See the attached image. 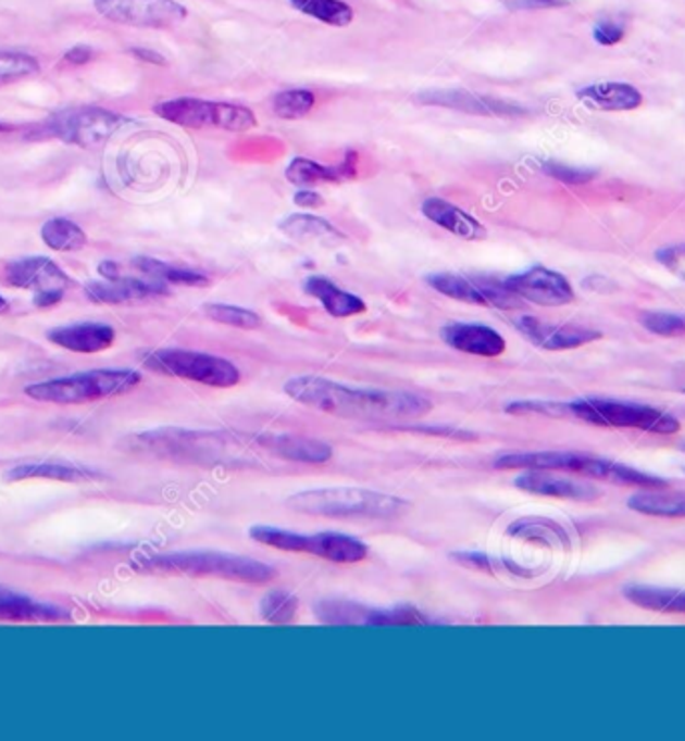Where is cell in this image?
I'll use <instances>...</instances> for the list:
<instances>
[{"mask_svg":"<svg viewBox=\"0 0 685 741\" xmlns=\"http://www.w3.org/2000/svg\"><path fill=\"white\" fill-rule=\"evenodd\" d=\"M532 2H535V4H551V2H556V0H532Z\"/></svg>","mask_w":685,"mask_h":741,"instance_id":"c3c4849f","label":"cell"},{"mask_svg":"<svg viewBox=\"0 0 685 741\" xmlns=\"http://www.w3.org/2000/svg\"><path fill=\"white\" fill-rule=\"evenodd\" d=\"M147 365L151 369L165 373L171 377L187 379L195 384L228 389L241 381V370L228 359L216 357L201 351L189 349H161L154 351L147 359Z\"/></svg>","mask_w":685,"mask_h":741,"instance_id":"ba28073f","label":"cell"},{"mask_svg":"<svg viewBox=\"0 0 685 741\" xmlns=\"http://www.w3.org/2000/svg\"><path fill=\"white\" fill-rule=\"evenodd\" d=\"M627 507L651 517H685V493H661V489H644L630 498Z\"/></svg>","mask_w":685,"mask_h":741,"instance_id":"1f68e13d","label":"cell"},{"mask_svg":"<svg viewBox=\"0 0 685 741\" xmlns=\"http://www.w3.org/2000/svg\"><path fill=\"white\" fill-rule=\"evenodd\" d=\"M441 335L447 346L477 357H499L508 347L499 332L477 323H451L445 325Z\"/></svg>","mask_w":685,"mask_h":741,"instance_id":"e0dca14e","label":"cell"},{"mask_svg":"<svg viewBox=\"0 0 685 741\" xmlns=\"http://www.w3.org/2000/svg\"><path fill=\"white\" fill-rule=\"evenodd\" d=\"M658 261L670 273H673L677 279H682L685 282V244L661 249L660 253H658Z\"/></svg>","mask_w":685,"mask_h":741,"instance_id":"b9f144b4","label":"cell"},{"mask_svg":"<svg viewBox=\"0 0 685 741\" xmlns=\"http://www.w3.org/2000/svg\"><path fill=\"white\" fill-rule=\"evenodd\" d=\"M37 59L25 52L0 51V85H11L38 73Z\"/></svg>","mask_w":685,"mask_h":741,"instance_id":"74e56055","label":"cell"},{"mask_svg":"<svg viewBox=\"0 0 685 741\" xmlns=\"http://www.w3.org/2000/svg\"><path fill=\"white\" fill-rule=\"evenodd\" d=\"M71 617L61 607L49 603L30 600L23 593L0 588V621H18V624H49V621H68Z\"/></svg>","mask_w":685,"mask_h":741,"instance_id":"d4e9b609","label":"cell"},{"mask_svg":"<svg viewBox=\"0 0 685 741\" xmlns=\"http://www.w3.org/2000/svg\"><path fill=\"white\" fill-rule=\"evenodd\" d=\"M421 211L432 223L439 225L441 229L449 230L451 235H456L459 239L477 241V239H483L487 235V230H485V227H483L477 218L471 217L470 213L461 211L459 206L451 205L445 199H437V197L427 199L421 205Z\"/></svg>","mask_w":685,"mask_h":741,"instance_id":"484cf974","label":"cell"},{"mask_svg":"<svg viewBox=\"0 0 685 741\" xmlns=\"http://www.w3.org/2000/svg\"><path fill=\"white\" fill-rule=\"evenodd\" d=\"M85 293L90 301L102 303V305H123L152 297H163L169 294V287L163 281H140V279H107L104 282H87Z\"/></svg>","mask_w":685,"mask_h":741,"instance_id":"d6986e66","label":"cell"},{"mask_svg":"<svg viewBox=\"0 0 685 741\" xmlns=\"http://www.w3.org/2000/svg\"><path fill=\"white\" fill-rule=\"evenodd\" d=\"M140 384V373L130 369H97L28 385L25 393L35 401L54 405H83L123 395Z\"/></svg>","mask_w":685,"mask_h":741,"instance_id":"5b68a950","label":"cell"},{"mask_svg":"<svg viewBox=\"0 0 685 741\" xmlns=\"http://www.w3.org/2000/svg\"><path fill=\"white\" fill-rule=\"evenodd\" d=\"M623 598L647 612L685 615V589L630 586L623 589Z\"/></svg>","mask_w":685,"mask_h":741,"instance_id":"f1b7e54d","label":"cell"},{"mask_svg":"<svg viewBox=\"0 0 685 741\" xmlns=\"http://www.w3.org/2000/svg\"><path fill=\"white\" fill-rule=\"evenodd\" d=\"M249 536L257 543H263L271 550L287 553H309L333 563H359L368 557V545L356 537L342 533H315L303 536L289 529L271 527V525H253Z\"/></svg>","mask_w":685,"mask_h":741,"instance_id":"52a82bcc","label":"cell"},{"mask_svg":"<svg viewBox=\"0 0 685 741\" xmlns=\"http://www.w3.org/2000/svg\"><path fill=\"white\" fill-rule=\"evenodd\" d=\"M642 325L647 331L660 335V337H685L684 313L649 311L642 315Z\"/></svg>","mask_w":685,"mask_h":741,"instance_id":"f35d334b","label":"cell"},{"mask_svg":"<svg viewBox=\"0 0 685 741\" xmlns=\"http://www.w3.org/2000/svg\"><path fill=\"white\" fill-rule=\"evenodd\" d=\"M279 229L297 241H313V243L335 244L345 239L341 230L331 225L327 218L313 217V215H291L281 221Z\"/></svg>","mask_w":685,"mask_h":741,"instance_id":"f546056e","label":"cell"},{"mask_svg":"<svg viewBox=\"0 0 685 741\" xmlns=\"http://www.w3.org/2000/svg\"><path fill=\"white\" fill-rule=\"evenodd\" d=\"M544 171L549 177L561 180L565 185H585L596 177V173L589 168H575V166L561 165V163H546Z\"/></svg>","mask_w":685,"mask_h":741,"instance_id":"ab89813d","label":"cell"},{"mask_svg":"<svg viewBox=\"0 0 685 741\" xmlns=\"http://www.w3.org/2000/svg\"><path fill=\"white\" fill-rule=\"evenodd\" d=\"M4 279L18 289H33L35 294L61 291L71 285L63 268L47 256H26L9 263L4 268Z\"/></svg>","mask_w":685,"mask_h":741,"instance_id":"9a60e30c","label":"cell"},{"mask_svg":"<svg viewBox=\"0 0 685 741\" xmlns=\"http://www.w3.org/2000/svg\"><path fill=\"white\" fill-rule=\"evenodd\" d=\"M133 265L139 268L140 273H145L147 277L154 279V281L185 285V287H207L211 282L209 277L201 273V271L169 265V263H163L159 259H151V256H137L133 261Z\"/></svg>","mask_w":685,"mask_h":741,"instance_id":"4dcf8cb0","label":"cell"},{"mask_svg":"<svg viewBox=\"0 0 685 741\" xmlns=\"http://www.w3.org/2000/svg\"><path fill=\"white\" fill-rule=\"evenodd\" d=\"M125 125V118L101 106H76L52 116L47 130L57 139L83 149L101 147Z\"/></svg>","mask_w":685,"mask_h":741,"instance_id":"30bf717a","label":"cell"},{"mask_svg":"<svg viewBox=\"0 0 685 741\" xmlns=\"http://www.w3.org/2000/svg\"><path fill=\"white\" fill-rule=\"evenodd\" d=\"M204 315L215 323L221 325H228V327H237V329H259L261 327V317L249 311V309L237 307V305H223V303H207L203 307Z\"/></svg>","mask_w":685,"mask_h":741,"instance_id":"d590c367","label":"cell"},{"mask_svg":"<svg viewBox=\"0 0 685 741\" xmlns=\"http://www.w3.org/2000/svg\"><path fill=\"white\" fill-rule=\"evenodd\" d=\"M90 59H92V49H90V47H85V45L73 47L71 51L64 54V61L71 64L89 63Z\"/></svg>","mask_w":685,"mask_h":741,"instance_id":"ee69618b","label":"cell"},{"mask_svg":"<svg viewBox=\"0 0 685 741\" xmlns=\"http://www.w3.org/2000/svg\"><path fill=\"white\" fill-rule=\"evenodd\" d=\"M503 282L511 293L541 307H563L575 299L571 282L558 271L541 265L523 271L520 275H511Z\"/></svg>","mask_w":685,"mask_h":741,"instance_id":"4fadbf2b","label":"cell"},{"mask_svg":"<svg viewBox=\"0 0 685 741\" xmlns=\"http://www.w3.org/2000/svg\"><path fill=\"white\" fill-rule=\"evenodd\" d=\"M295 205L303 206V209H319L323 206V197L319 192L311 191V189H303V191L295 192L292 197Z\"/></svg>","mask_w":685,"mask_h":741,"instance_id":"7bdbcfd3","label":"cell"},{"mask_svg":"<svg viewBox=\"0 0 685 741\" xmlns=\"http://www.w3.org/2000/svg\"><path fill=\"white\" fill-rule=\"evenodd\" d=\"M11 127H7V125H0V130H9Z\"/></svg>","mask_w":685,"mask_h":741,"instance_id":"681fc988","label":"cell"},{"mask_svg":"<svg viewBox=\"0 0 685 741\" xmlns=\"http://www.w3.org/2000/svg\"><path fill=\"white\" fill-rule=\"evenodd\" d=\"M285 393L307 407L347 419H407L432 411V401L415 393L356 389L315 375L292 377L285 384Z\"/></svg>","mask_w":685,"mask_h":741,"instance_id":"6da1fadb","label":"cell"},{"mask_svg":"<svg viewBox=\"0 0 685 741\" xmlns=\"http://www.w3.org/2000/svg\"><path fill=\"white\" fill-rule=\"evenodd\" d=\"M515 325L533 346L546 351H568L601 339V332L582 325H549L535 317H521Z\"/></svg>","mask_w":685,"mask_h":741,"instance_id":"2e32d148","label":"cell"},{"mask_svg":"<svg viewBox=\"0 0 685 741\" xmlns=\"http://www.w3.org/2000/svg\"><path fill=\"white\" fill-rule=\"evenodd\" d=\"M140 572L161 576L216 577L239 583H266L277 572L263 562L223 551H180L154 555L137 563Z\"/></svg>","mask_w":685,"mask_h":741,"instance_id":"277c9868","label":"cell"},{"mask_svg":"<svg viewBox=\"0 0 685 741\" xmlns=\"http://www.w3.org/2000/svg\"><path fill=\"white\" fill-rule=\"evenodd\" d=\"M99 273H101L104 279H109V281L121 277V268H119V265L113 263V261H102L101 265H99Z\"/></svg>","mask_w":685,"mask_h":741,"instance_id":"bcb514c9","label":"cell"},{"mask_svg":"<svg viewBox=\"0 0 685 741\" xmlns=\"http://www.w3.org/2000/svg\"><path fill=\"white\" fill-rule=\"evenodd\" d=\"M413 101L425 106H444L453 109L468 115L499 116V118H515L527 115L521 104L509 103L494 97H483L471 90H425L413 97Z\"/></svg>","mask_w":685,"mask_h":741,"instance_id":"5bb4252c","label":"cell"},{"mask_svg":"<svg viewBox=\"0 0 685 741\" xmlns=\"http://www.w3.org/2000/svg\"><path fill=\"white\" fill-rule=\"evenodd\" d=\"M427 282L437 293L461 301V303L479 305V307H521L520 297L511 293L506 287V282L475 281V279L463 277V275H453V273H435V275L427 277Z\"/></svg>","mask_w":685,"mask_h":741,"instance_id":"7c38bea8","label":"cell"},{"mask_svg":"<svg viewBox=\"0 0 685 741\" xmlns=\"http://www.w3.org/2000/svg\"><path fill=\"white\" fill-rule=\"evenodd\" d=\"M97 13L139 28H171L187 18V9L177 0H95Z\"/></svg>","mask_w":685,"mask_h":741,"instance_id":"8fae6325","label":"cell"},{"mask_svg":"<svg viewBox=\"0 0 685 741\" xmlns=\"http://www.w3.org/2000/svg\"><path fill=\"white\" fill-rule=\"evenodd\" d=\"M99 475L83 465L71 463H23L4 474V481H28V479H47V481H63V483H87L97 479Z\"/></svg>","mask_w":685,"mask_h":741,"instance_id":"4316f807","label":"cell"},{"mask_svg":"<svg viewBox=\"0 0 685 741\" xmlns=\"http://www.w3.org/2000/svg\"><path fill=\"white\" fill-rule=\"evenodd\" d=\"M49 341L73 353H101L113 347L114 329L101 323H78L52 329Z\"/></svg>","mask_w":685,"mask_h":741,"instance_id":"603a6c76","label":"cell"},{"mask_svg":"<svg viewBox=\"0 0 685 741\" xmlns=\"http://www.w3.org/2000/svg\"><path fill=\"white\" fill-rule=\"evenodd\" d=\"M299 610V601L287 591H271L261 601V615L269 624L287 626L291 624Z\"/></svg>","mask_w":685,"mask_h":741,"instance_id":"8d00e7d4","label":"cell"},{"mask_svg":"<svg viewBox=\"0 0 685 741\" xmlns=\"http://www.w3.org/2000/svg\"><path fill=\"white\" fill-rule=\"evenodd\" d=\"M257 445L281 460L309 463V465L327 463L333 455V449L327 443L291 434L259 435Z\"/></svg>","mask_w":685,"mask_h":741,"instance_id":"ffe728a7","label":"cell"},{"mask_svg":"<svg viewBox=\"0 0 685 741\" xmlns=\"http://www.w3.org/2000/svg\"><path fill=\"white\" fill-rule=\"evenodd\" d=\"M130 52H133L137 59H140V61H145V63L166 64L165 59H163L159 52L147 51V49H133Z\"/></svg>","mask_w":685,"mask_h":741,"instance_id":"f6af8a7d","label":"cell"},{"mask_svg":"<svg viewBox=\"0 0 685 741\" xmlns=\"http://www.w3.org/2000/svg\"><path fill=\"white\" fill-rule=\"evenodd\" d=\"M321 621L331 626H377L395 624L394 607H368L353 601L331 600L317 605Z\"/></svg>","mask_w":685,"mask_h":741,"instance_id":"44dd1931","label":"cell"},{"mask_svg":"<svg viewBox=\"0 0 685 741\" xmlns=\"http://www.w3.org/2000/svg\"><path fill=\"white\" fill-rule=\"evenodd\" d=\"M315 106V95L311 90H283L273 97V113L285 121H297L311 113Z\"/></svg>","mask_w":685,"mask_h":741,"instance_id":"e575fe53","label":"cell"},{"mask_svg":"<svg viewBox=\"0 0 685 741\" xmlns=\"http://www.w3.org/2000/svg\"><path fill=\"white\" fill-rule=\"evenodd\" d=\"M625 37V26L622 21L618 18H606L601 23H597L594 28V39L601 45V47H613Z\"/></svg>","mask_w":685,"mask_h":741,"instance_id":"60d3db41","label":"cell"},{"mask_svg":"<svg viewBox=\"0 0 685 741\" xmlns=\"http://www.w3.org/2000/svg\"><path fill=\"white\" fill-rule=\"evenodd\" d=\"M304 291L319 299V303L327 309V313L342 319V317H353L368 311V305L361 297L342 291L335 282L325 277H311L304 281Z\"/></svg>","mask_w":685,"mask_h":741,"instance_id":"83f0119b","label":"cell"},{"mask_svg":"<svg viewBox=\"0 0 685 741\" xmlns=\"http://www.w3.org/2000/svg\"><path fill=\"white\" fill-rule=\"evenodd\" d=\"M7 309H9V303H7V299H2V297H0V313H4Z\"/></svg>","mask_w":685,"mask_h":741,"instance_id":"7dc6e473","label":"cell"},{"mask_svg":"<svg viewBox=\"0 0 685 741\" xmlns=\"http://www.w3.org/2000/svg\"><path fill=\"white\" fill-rule=\"evenodd\" d=\"M154 113L173 125L187 128H223L247 133L257 127V116L241 104L213 103L203 99H173L154 106Z\"/></svg>","mask_w":685,"mask_h":741,"instance_id":"9c48e42d","label":"cell"},{"mask_svg":"<svg viewBox=\"0 0 685 741\" xmlns=\"http://www.w3.org/2000/svg\"><path fill=\"white\" fill-rule=\"evenodd\" d=\"M292 512L331 519H395L409 512L406 499L359 487H321L287 498Z\"/></svg>","mask_w":685,"mask_h":741,"instance_id":"3957f363","label":"cell"},{"mask_svg":"<svg viewBox=\"0 0 685 741\" xmlns=\"http://www.w3.org/2000/svg\"><path fill=\"white\" fill-rule=\"evenodd\" d=\"M577 99L594 111L623 113L644 104V95L630 83H597L577 90Z\"/></svg>","mask_w":685,"mask_h":741,"instance_id":"cb8c5ba5","label":"cell"},{"mask_svg":"<svg viewBox=\"0 0 685 741\" xmlns=\"http://www.w3.org/2000/svg\"><path fill=\"white\" fill-rule=\"evenodd\" d=\"M40 235H42V241L47 243V247H51L52 251L71 253L87 244V233L68 218L54 217L47 221L40 229Z\"/></svg>","mask_w":685,"mask_h":741,"instance_id":"d6a6232c","label":"cell"},{"mask_svg":"<svg viewBox=\"0 0 685 741\" xmlns=\"http://www.w3.org/2000/svg\"><path fill=\"white\" fill-rule=\"evenodd\" d=\"M570 419L591 423L597 427H618V429H637L646 434L673 435L682 429V423L673 415L658 407H649L642 403L615 401V399H577L568 401Z\"/></svg>","mask_w":685,"mask_h":741,"instance_id":"8992f818","label":"cell"},{"mask_svg":"<svg viewBox=\"0 0 685 741\" xmlns=\"http://www.w3.org/2000/svg\"><path fill=\"white\" fill-rule=\"evenodd\" d=\"M495 469H544L559 474L580 475L611 486L637 489H668L670 483L658 475L634 469L620 461L603 460L577 451H541V453H513L495 461Z\"/></svg>","mask_w":685,"mask_h":741,"instance_id":"7a4b0ae2","label":"cell"},{"mask_svg":"<svg viewBox=\"0 0 685 741\" xmlns=\"http://www.w3.org/2000/svg\"><path fill=\"white\" fill-rule=\"evenodd\" d=\"M291 4L325 25L349 26L353 23V11L342 0H291Z\"/></svg>","mask_w":685,"mask_h":741,"instance_id":"836d02e7","label":"cell"},{"mask_svg":"<svg viewBox=\"0 0 685 741\" xmlns=\"http://www.w3.org/2000/svg\"><path fill=\"white\" fill-rule=\"evenodd\" d=\"M515 487L521 491L544 495V498L575 499L587 501L594 499L596 487L587 486L584 481H575L559 472H544V469H527L515 479Z\"/></svg>","mask_w":685,"mask_h":741,"instance_id":"ac0fdd59","label":"cell"},{"mask_svg":"<svg viewBox=\"0 0 685 741\" xmlns=\"http://www.w3.org/2000/svg\"><path fill=\"white\" fill-rule=\"evenodd\" d=\"M357 175V153L349 151L342 159L341 165L323 166L317 161L297 156L292 159L285 177L295 187H317V185H337L345 180L356 179Z\"/></svg>","mask_w":685,"mask_h":741,"instance_id":"7402d4cb","label":"cell"}]
</instances>
